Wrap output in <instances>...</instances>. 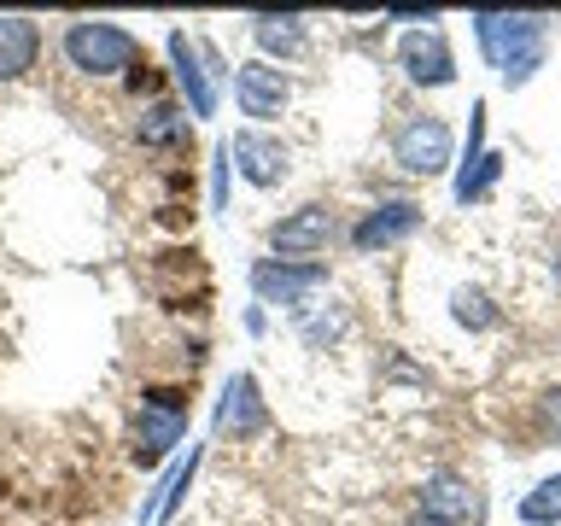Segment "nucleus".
I'll use <instances>...</instances> for the list:
<instances>
[{"label": "nucleus", "instance_id": "obj_16", "mask_svg": "<svg viewBox=\"0 0 561 526\" xmlns=\"http://www.w3.org/2000/svg\"><path fill=\"white\" fill-rule=\"evenodd\" d=\"M187 129H193V117L182 112V105H170V100L140 105V117H135V140H140V147H182Z\"/></svg>", "mask_w": 561, "mask_h": 526}, {"label": "nucleus", "instance_id": "obj_12", "mask_svg": "<svg viewBox=\"0 0 561 526\" xmlns=\"http://www.w3.org/2000/svg\"><path fill=\"white\" fill-rule=\"evenodd\" d=\"M217 427H222V433H234V438H257L263 427H270V410H263V398H257V380H252V375H234V380L222 386Z\"/></svg>", "mask_w": 561, "mask_h": 526}, {"label": "nucleus", "instance_id": "obj_6", "mask_svg": "<svg viewBox=\"0 0 561 526\" xmlns=\"http://www.w3.org/2000/svg\"><path fill=\"white\" fill-rule=\"evenodd\" d=\"M333 240V210L328 205H298L293 217H280L270 228V245L280 263H316V252H328Z\"/></svg>", "mask_w": 561, "mask_h": 526}, {"label": "nucleus", "instance_id": "obj_4", "mask_svg": "<svg viewBox=\"0 0 561 526\" xmlns=\"http://www.w3.org/2000/svg\"><path fill=\"white\" fill-rule=\"evenodd\" d=\"M398 65H403V77H410L415 88H450L456 82V53H450V42H445L438 24H415L410 35H403Z\"/></svg>", "mask_w": 561, "mask_h": 526}, {"label": "nucleus", "instance_id": "obj_8", "mask_svg": "<svg viewBox=\"0 0 561 526\" xmlns=\"http://www.w3.org/2000/svg\"><path fill=\"white\" fill-rule=\"evenodd\" d=\"M316 287H328L322 263H280V258L252 263V293L263 305H305Z\"/></svg>", "mask_w": 561, "mask_h": 526}, {"label": "nucleus", "instance_id": "obj_18", "mask_svg": "<svg viewBox=\"0 0 561 526\" xmlns=\"http://www.w3.org/2000/svg\"><path fill=\"white\" fill-rule=\"evenodd\" d=\"M497 175H503V158H497V152H480V158H473V164H462V175H456V199H462V205L485 199Z\"/></svg>", "mask_w": 561, "mask_h": 526}, {"label": "nucleus", "instance_id": "obj_5", "mask_svg": "<svg viewBox=\"0 0 561 526\" xmlns=\"http://www.w3.org/2000/svg\"><path fill=\"white\" fill-rule=\"evenodd\" d=\"M187 433V403L175 392H152L140 398V415H135V456L140 462H158V456H170L182 445Z\"/></svg>", "mask_w": 561, "mask_h": 526}, {"label": "nucleus", "instance_id": "obj_3", "mask_svg": "<svg viewBox=\"0 0 561 526\" xmlns=\"http://www.w3.org/2000/svg\"><path fill=\"white\" fill-rule=\"evenodd\" d=\"M450 123L445 117H410L403 129L392 135V158H398V170L403 175H438V170H450Z\"/></svg>", "mask_w": 561, "mask_h": 526}, {"label": "nucleus", "instance_id": "obj_13", "mask_svg": "<svg viewBox=\"0 0 561 526\" xmlns=\"http://www.w3.org/2000/svg\"><path fill=\"white\" fill-rule=\"evenodd\" d=\"M468 508H473V485H468V473L438 468V473H427V480H421V515H438V521L462 526Z\"/></svg>", "mask_w": 561, "mask_h": 526}, {"label": "nucleus", "instance_id": "obj_15", "mask_svg": "<svg viewBox=\"0 0 561 526\" xmlns=\"http://www.w3.org/2000/svg\"><path fill=\"white\" fill-rule=\"evenodd\" d=\"M42 53V30L35 18H0V82H18Z\"/></svg>", "mask_w": 561, "mask_h": 526}, {"label": "nucleus", "instance_id": "obj_2", "mask_svg": "<svg viewBox=\"0 0 561 526\" xmlns=\"http://www.w3.org/2000/svg\"><path fill=\"white\" fill-rule=\"evenodd\" d=\"M65 59L82 77H117V70L140 65V42L123 24H105V18H77L65 30Z\"/></svg>", "mask_w": 561, "mask_h": 526}, {"label": "nucleus", "instance_id": "obj_7", "mask_svg": "<svg viewBox=\"0 0 561 526\" xmlns=\"http://www.w3.org/2000/svg\"><path fill=\"white\" fill-rule=\"evenodd\" d=\"M228 82H234L240 112H245V117H257V123H263V117H280V112H287V100H293L287 70H280V65H263V59H245Z\"/></svg>", "mask_w": 561, "mask_h": 526}, {"label": "nucleus", "instance_id": "obj_11", "mask_svg": "<svg viewBox=\"0 0 561 526\" xmlns=\"http://www.w3.org/2000/svg\"><path fill=\"white\" fill-rule=\"evenodd\" d=\"M170 65H175V82H182L193 117H210V112H217V82H210V70H205V59H199V42H187L182 30H170Z\"/></svg>", "mask_w": 561, "mask_h": 526}, {"label": "nucleus", "instance_id": "obj_1", "mask_svg": "<svg viewBox=\"0 0 561 526\" xmlns=\"http://www.w3.org/2000/svg\"><path fill=\"white\" fill-rule=\"evenodd\" d=\"M473 35L508 88L533 82V70L543 65V18L533 12H473Z\"/></svg>", "mask_w": 561, "mask_h": 526}, {"label": "nucleus", "instance_id": "obj_14", "mask_svg": "<svg viewBox=\"0 0 561 526\" xmlns=\"http://www.w3.org/2000/svg\"><path fill=\"white\" fill-rule=\"evenodd\" d=\"M252 35H257V47H263V65L298 59V53H305V18H298V12H257L252 18Z\"/></svg>", "mask_w": 561, "mask_h": 526}, {"label": "nucleus", "instance_id": "obj_20", "mask_svg": "<svg viewBox=\"0 0 561 526\" xmlns=\"http://www.w3.org/2000/svg\"><path fill=\"white\" fill-rule=\"evenodd\" d=\"M538 415H543V433H550V438H561V386H556V392H543V398H538Z\"/></svg>", "mask_w": 561, "mask_h": 526}, {"label": "nucleus", "instance_id": "obj_17", "mask_svg": "<svg viewBox=\"0 0 561 526\" xmlns=\"http://www.w3.org/2000/svg\"><path fill=\"white\" fill-rule=\"evenodd\" d=\"M515 515H520V526H561V473L538 480V485L515 503Z\"/></svg>", "mask_w": 561, "mask_h": 526}, {"label": "nucleus", "instance_id": "obj_10", "mask_svg": "<svg viewBox=\"0 0 561 526\" xmlns=\"http://www.w3.org/2000/svg\"><path fill=\"white\" fill-rule=\"evenodd\" d=\"M421 228V205L415 199H386V205H375L368 217L357 222V252H380V245H398V240H410Z\"/></svg>", "mask_w": 561, "mask_h": 526}, {"label": "nucleus", "instance_id": "obj_21", "mask_svg": "<svg viewBox=\"0 0 561 526\" xmlns=\"http://www.w3.org/2000/svg\"><path fill=\"white\" fill-rule=\"evenodd\" d=\"M410 526H450V521H438V515H421V508H415V515H410Z\"/></svg>", "mask_w": 561, "mask_h": 526}, {"label": "nucleus", "instance_id": "obj_19", "mask_svg": "<svg viewBox=\"0 0 561 526\" xmlns=\"http://www.w3.org/2000/svg\"><path fill=\"white\" fill-rule=\"evenodd\" d=\"M450 316H456L462 328H491V322H497V310H491V298H485V293H468V287L450 298Z\"/></svg>", "mask_w": 561, "mask_h": 526}, {"label": "nucleus", "instance_id": "obj_9", "mask_svg": "<svg viewBox=\"0 0 561 526\" xmlns=\"http://www.w3.org/2000/svg\"><path fill=\"white\" fill-rule=\"evenodd\" d=\"M222 152L234 158L240 175H245L252 187H280V182H287V170H293V152L280 147L275 135H263V129H240Z\"/></svg>", "mask_w": 561, "mask_h": 526}]
</instances>
